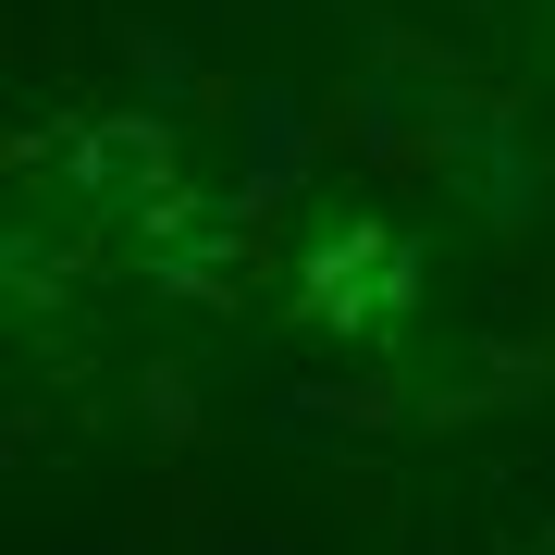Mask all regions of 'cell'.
Wrapping results in <instances>:
<instances>
[{
	"mask_svg": "<svg viewBox=\"0 0 555 555\" xmlns=\"http://www.w3.org/2000/svg\"><path fill=\"white\" fill-rule=\"evenodd\" d=\"M297 284H309V321H321V334L383 346V334H408V309H420V247L396 235V222L346 210V222H321V247H309Z\"/></svg>",
	"mask_w": 555,
	"mask_h": 555,
	"instance_id": "6da1fadb",
	"label": "cell"
},
{
	"mask_svg": "<svg viewBox=\"0 0 555 555\" xmlns=\"http://www.w3.org/2000/svg\"><path fill=\"white\" fill-rule=\"evenodd\" d=\"M124 235H137V259H149L160 284H185V297H235V284H247V235H235V222H222V198H198L185 173L160 185Z\"/></svg>",
	"mask_w": 555,
	"mask_h": 555,
	"instance_id": "7a4b0ae2",
	"label": "cell"
},
{
	"mask_svg": "<svg viewBox=\"0 0 555 555\" xmlns=\"http://www.w3.org/2000/svg\"><path fill=\"white\" fill-rule=\"evenodd\" d=\"M50 160H62V173H87V198H112L124 222H137L160 185H173V149H160V124H62Z\"/></svg>",
	"mask_w": 555,
	"mask_h": 555,
	"instance_id": "3957f363",
	"label": "cell"
}]
</instances>
